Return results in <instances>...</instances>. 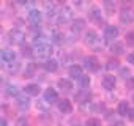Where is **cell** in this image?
Returning <instances> with one entry per match:
<instances>
[{"label": "cell", "mask_w": 134, "mask_h": 126, "mask_svg": "<svg viewBox=\"0 0 134 126\" xmlns=\"http://www.w3.org/2000/svg\"><path fill=\"white\" fill-rule=\"evenodd\" d=\"M126 87H128V88H131V90H134V77L126 79Z\"/></svg>", "instance_id": "obj_33"}, {"label": "cell", "mask_w": 134, "mask_h": 126, "mask_svg": "<svg viewBox=\"0 0 134 126\" xmlns=\"http://www.w3.org/2000/svg\"><path fill=\"white\" fill-rule=\"evenodd\" d=\"M58 110L62 113H71L73 112V104L68 99H60L58 101Z\"/></svg>", "instance_id": "obj_14"}, {"label": "cell", "mask_w": 134, "mask_h": 126, "mask_svg": "<svg viewBox=\"0 0 134 126\" xmlns=\"http://www.w3.org/2000/svg\"><path fill=\"white\" fill-rule=\"evenodd\" d=\"M101 85H103V88L104 90H114L115 88V85H117V81H115V77L114 76H110V74H106V76H103V79H101Z\"/></svg>", "instance_id": "obj_8"}, {"label": "cell", "mask_w": 134, "mask_h": 126, "mask_svg": "<svg viewBox=\"0 0 134 126\" xmlns=\"http://www.w3.org/2000/svg\"><path fill=\"white\" fill-rule=\"evenodd\" d=\"M18 126H29V121L25 120V117H21L18 120Z\"/></svg>", "instance_id": "obj_34"}, {"label": "cell", "mask_w": 134, "mask_h": 126, "mask_svg": "<svg viewBox=\"0 0 134 126\" xmlns=\"http://www.w3.org/2000/svg\"><path fill=\"white\" fill-rule=\"evenodd\" d=\"M22 54L27 55V57H30V55H32V49H30L29 46H24V44H22Z\"/></svg>", "instance_id": "obj_32"}, {"label": "cell", "mask_w": 134, "mask_h": 126, "mask_svg": "<svg viewBox=\"0 0 134 126\" xmlns=\"http://www.w3.org/2000/svg\"><path fill=\"white\" fill-rule=\"evenodd\" d=\"M104 8H106V11H107L109 14H112V13L115 11V5H114L112 2H104Z\"/></svg>", "instance_id": "obj_29"}, {"label": "cell", "mask_w": 134, "mask_h": 126, "mask_svg": "<svg viewBox=\"0 0 134 126\" xmlns=\"http://www.w3.org/2000/svg\"><path fill=\"white\" fill-rule=\"evenodd\" d=\"M0 126H8V121H7V118H0Z\"/></svg>", "instance_id": "obj_37"}, {"label": "cell", "mask_w": 134, "mask_h": 126, "mask_svg": "<svg viewBox=\"0 0 134 126\" xmlns=\"http://www.w3.org/2000/svg\"><path fill=\"white\" fill-rule=\"evenodd\" d=\"M110 50L115 55H121V54H125V44L120 43V41H114L112 46H110Z\"/></svg>", "instance_id": "obj_18"}, {"label": "cell", "mask_w": 134, "mask_h": 126, "mask_svg": "<svg viewBox=\"0 0 134 126\" xmlns=\"http://www.w3.org/2000/svg\"><path fill=\"white\" fill-rule=\"evenodd\" d=\"M118 35H120V30H118L117 25H107L104 28V35L103 36H104L106 41H114V39L118 38Z\"/></svg>", "instance_id": "obj_6"}, {"label": "cell", "mask_w": 134, "mask_h": 126, "mask_svg": "<svg viewBox=\"0 0 134 126\" xmlns=\"http://www.w3.org/2000/svg\"><path fill=\"white\" fill-rule=\"evenodd\" d=\"M126 61L129 63V65H134V52L128 54V57H126Z\"/></svg>", "instance_id": "obj_35"}, {"label": "cell", "mask_w": 134, "mask_h": 126, "mask_svg": "<svg viewBox=\"0 0 134 126\" xmlns=\"http://www.w3.org/2000/svg\"><path fill=\"white\" fill-rule=\"evenodd\" d=\"M5 90H7L8 96H19V93H21V90H19V87L16 84H8L5 87Z\"/></svg>", "instance_id": "obj_21"}, {"label": "cell", "mask_w": 134, "mask_h": 126, "mask_svg": "<svg viewBox=\"0 0 134 126\" xmlns=\"http://www.w3.org/2000/svg\"><path fill=\"white\" fill-rule=\"evenodd\" d=\"M110 126H125L123 123H114V124H110Z\"/></svg>", "instance_id": "obj_38"}, {"label": "cell", "mask_w": 134, "mask_h": 126, "mask_svg": "<svg viewBox=\"0 0 134 126\" xmlns=\"http://www.w3.org/2000/svg\"><path fill=\"white\" fill-rule=\"evenodd\" d=\"M24 91H25L27 96H38L40 91H41V88H40L38 84H29V85L24 88Z\"/></svg>", "instance_id": "obj_16"}, {"label": "cell", "mask_w": 134, "mask_h": 126, "mask_svg": "<svg viewBox=\"0 0 134 126\" xmlns=\"http://www.w3.org/2000/svg\"><path fill=\"white\" fill-rule=\"evenodd\" d=\"M120 21H121V24H132L134 22V8L123 7L120 10Z\"/></svg>", "instance_id": "obj_2"}, {"label": "cell", "mask_w": 134, "mask_h": 126, "mask_svg": "<svg viewBox=\"0 0 134 126\" xmlns=\"http://www.w3.org/2000/svg\"><path fill=\"white\" fill-rule=\"evenodd\" d=\"M85 126H101V120H99V118L92 117V118H88V120H87Z\"/></svg>", "instance_id": "obj_28"}, {"label": "cell", "mask_w": 134, "mask_h": 126, "mask_svg": "<svg viewBox=\"0 0 134 126\" xmlns=\"http://www.w3.org/2000/svg\"><path fill=\"white\" fill-rule=\"evenodd\" d=\"M74 19V11L71 7H63L62 10H58V14H57V22L62 25V24H68Z\"/></svg>", "instance_id": "obj_1"}, {"label": "cell", "mask_w": 134, "mask_h": 126, "mask_svg": "<svg viewBox=\"0 0 134 126\" xmlns=\"http://www.w3.org/2000/svg\"><path fill=\"white\" fill-rule=\"evenodd\" d=\"M0 60L3 63H13L16 61V54L11 49H2L0 50Z\"/></svg>", "instance_id": "obj_9"}, {"label": "cell", "mask_w": 134, "mask_h": 126, "mask_svg": "<svg viewBox=\"0 0 134 126\" xmlns=\"http://www.w3.org/2000/svg\"><path fill=\"white\" fill-rule=\"evenodd\" d=\"M128 110H129L128 102H126V101H120V102H118V113H120L121 117H126V115H128Z\"/></svg>", "instance_id": "obj_24"}, {"label": "cell", "mask_w": 134, "mask_h": 126, "mask_svg": "<svg viewBox=\"0 0 134 126\" xmlns=\"http://www.w3.org/2000/svg\"><path fill=\"white\" fill-rule=\"evenodd\" d=\"M8 36H10V43L11 44H21L22 46V43L25 39V33L22 30H19V28H13Z\"/></svg>", "instance_id": "obj_3"}, {"label": "cell", "mask_w": 134, "mask_h": 126, "mask_svg": "<svg viewBox=\"0 0 134 126\" xmlns=\"http://www.w3.org/2000/svg\"><path fill=\"white\" fill-rule=\"evenodd\" d=\"M44 11H46L47 18H54V16L58 14V7H57V3L46 2V3H44Z\"/></svg>", "instance_id": "obj_12"}, {"label": "cell", "mask_w": 134, "mask_h": 126, "mask_svg": "<svg viewBox=\"0 0 134 126\" xmlns=\"http://www.w3.org/2000/svg\"><path fill=\"white\" fill-rule=\"evenodd\" d=\"M84 39H85V43H87L88 46H96V44L99 43V36H98V33H96L95 30H88V32H85Z\"/></svg>", "instance_id": "obj_10"}, {"label": "cell", "mask_w": 134, "mask_h": 126, "mask_svg": "<svg viewBox=\"0 0 134 126\" xmlns=\"http://www.w3.org/2000/svg\"><path fill=\"white\" fill-rule=\"evenodd\" d=\"M44 70L47 71V73H55L57 70H58V61L55 60V58H47L46 61H44Z\"/></svg>", "instance_id": "obj_13"}, {"label": "cell", "mask_w": 134, "mask_h": 126, "mask_svg": "<svg viewBox=\"0 0 134 126\" xmlns=\"http://www.w3.org/2000/svg\"><path fill=\"white\" fill-rule=\"evenodd\" d=\"M58 126H60V124H58Z\"/></svg>", "instance_id": "obj_41"}, {"label": "cell", "mask_w": 134, "mask_h": 126, "mask_svg": "<svg viewBox=\"0 0 134 126\" xmlns=\"http://www.w3.org/2000/svg\"><path fill=\"white\" fill-rule=\"evenodd\" d=\"M88 18H90V21H93V22H101V8L92 7L90 11H88Z\"/></svg>", "instance_id": "obj_17"}, {"label": "cell", "mask_w": 134, "mask_h": 126, "mask_svg": "<svg viewBox=\"0 0 134 126\" xmlns=\"http://www.w3.org/2000/svg\"><path fill=\"white\" fill-rule=\"evenodd\" d=\"M126 117H128V118H129V120H134V107H132V109H129V110H128V115H126Z\"/></svg>", "instance_id": "obj_36"}, {"label": "cell", "mask_w": 134, "mask_h": 126, "mask_svg": "<svg viewBox=\"0 0 134 126\" xmlns=\"http://www.w3.org/2000/svg\"><path fill=\"white\" fill-rule=\"evenodd\" d=\"M57 85H58V88L63 90V91H71V90H73V82H71L70 79H60Z\"/></svg>", "instance_id": "obj_19"}, {"label": "cell", "mask_w": 134, "mask_h": 126, "mask_svg": "<svg viewBox=\"0 0 134 126\" xmlns=\"http://www.w3.org/2000/svg\"><path fill=\"white\" fill-rule=\"evenodd\" d=\"M35 52H36L38 57H46V60H47V57H51V54H52V46L49 43H44L41 46H36Z\"/></svg>", "instance_id": "obj_7"}, {"label": "cell", "mask_w": 134, "mask_h": 126, "mask_svg": "<svg viewBox=\"0 0 134 126\" xmlns=\"http://www.w3.org/2000/svg\"><path fill=\"white\" fill-rule=\"evenodd\" d=\"M125 39H126V44H131V46H134V32H129V33L125 36Z\"/></svg>", "instance_id": "obj_31"}, {"label": "cell", "mask_w": 134, "mask_h": 126, "mask_svg": "<svg viewBox=\"0 0 134 126\" xmlns=\"http://www.w3.org/2000/svg\"><path fill=\"white\" fill-rule=\"evenodd\" d=\"M84 27H85V21L84 19H76L74 22H73V32L77 35L81 30H84Z\"/></svg>", "instance_id": "obj_23"}, {"label": "cell", "mask_w": 134, "mask_h": 126, "mask_svg": "<svg viewBox=\"0 0 134 126\" xmlns=\"http://www.w3.org/2000/svg\"><path fill=\"white\" fill-rule=\"evenodd\" d=\"M0 32H2V27H0Z\"/></svg>", "instance_id": "obj_40"}, {"label": "cell", "mask_w": 134, "mask_h": 126, "mask_svg": "<svg viewBox=\"0 0 134 126\" xmlns=\"http://www.w3.org/2000/svg\"><path fill=\"white\" fill-rule=\"evenodd\" d=\"M18 107L21 110H27L30 107V99L27 96H18Z\"/></svg>", "instance_id": "obj_22"}, {"label": "cell", "mask_w": 134, "mask_h": 126, "mask_svg": "<svg viewBox=\"0 0 134 126\" xmlns=\"http://www.w3.org/2000/svg\"><path fill=\"white\" fill-rule=\"evenodd\" d=\"M84 66L88 70V71H92V73H95V71H98L99 70V60L96 58V57H93V55H88V57H85L84 58Z\"/></svg>", "instance_id": "obj_4"}, {"label": "cell", "mask_w": 134, "mask_h": 126, "mask_svg": "<svg viewBox=\"0 0 134 126\" xmlns=\"http://www.w3.org/2000/svg\"><path fill=\"white\" fill-rule=\"evenodd\" d=\"M77 82H79V85H81L82 88H88V85H90V77H88L87 74H82V76L77 79Z\"/></svg>", "instance_id": "obj_26"}, {"label": "cell", "mask_w": 134, "mask_h": 126, "mask_svg": "<svg viewBox=\"0 0 134 126\" xmlns=\"http://www.w3.org/2000/svg\"><path fill=\"white\" fill-rule=\"evenodd\" d=\"M132 102H134V93H132Z\"/></svg>", "instance_id": "obj_39"}, {"label": "cell", "mask_w": 134, "mask_h": 126, "mask_svg": "<svg viewBox=\"0 0 134 126\" xmlns=\"http://www.w3.org/2000/svg\"><path fill=\"white\" fill-rule=\"evenodd\" d=\"M90 98H92V93L88 90H81L77 95H76V101L81 102V104H87L90 102Z\"/></svg>", "instance_id": "obj_15"}, {"label": "cell", "mask_w": 134, "mask_h": 126, "mask_svg": "<svg viewBox=\"0 0 134 126\" xmlns=\"http://www.w3.org/2000/svg\"><path fill=\"white\" fill-rule=\"evenodd\" d=\"M44 101H46L47 104L58 101V93H57V90H54L52 87H49V88L44 91Z\"/></svg>", "instance_id": "obj_11"}, {"label": "cell", "mask_w": 134, "mask_h": 126, "mask_svg": "<svg viewBox=\"0 0 134 126\" xmlns=\"http://www.w3.org/2000/svg\"><path fill=\"white\" fill-rule=\"evenodd\" d=\"M81 76H82V66H81V65H73V66L70 68V77L79 79Z\"/></svg>", "instance_id": "obj_20"}, {"label": "cell", "mask_w": 134, "mask_h": 126, "mask_svg": "<svg viewBox=\"0 0 134 126\" xmlns=\"http://www.w3.org/2000/svg\"><path fill=\"white\" fill-rule=\"evenodd\" d=\"M120 76L126 81V79H129V76H131V73H129V70L128 68H120Z\"/></svg>", "instance_id": "obj_30"}, {"label": "cell", "mask_w": 134, "mask_h": 126, "mask_svg": "<svg viewBox=\"0 0 134 126\" xmlns=\"http://www.w3.org/2000/svg\"><path fill=\"white\" fill-rule=\"evenodd\" d=\"M27 19H29V22L32 25H40L41 21H43V13L38 8H32L29 11V14H27Z\"/></svg>", "instance_id": "obj_5"}, {"label": "cell", "mask_w": 134, "mask_h": 126, "mask_svg": "<svg viewBox=\"0 0 134 126\" xmlns=\"http://www.w3.org/2000/svg\"><path fill=\"white\" fill-rule=\"evenodd\" d=\"M36 71V65H35V63H29V65L25 66V76H33V73Z\"/></svg>", "instance_id": "obj_27"}, {"label": "cell", "mask_w": 134, "mask_h": 126, "mask_svg": "<svg viewBox=\"0 0 134 126\" xmlns=\"http://www.w3.org/2000/svg\"><path fill=\"white\" fill-rule=\"evenodd\" d=\"M118 68H120V61H118L117 58H112V60H109V61L106 63V70H107V71L118 70Z\"/></svg>", "instance_id": "obj_25"}]
</instances>
